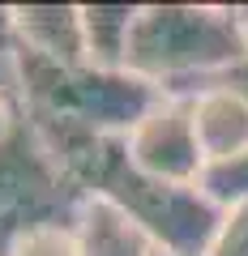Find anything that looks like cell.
Instances as JSON below:
<instances>
[{
	"mask_svg": "<svg viewBox=\"0 0 248 256\" xmlns=\"http://www.w3.org/2000/svg\"><path fill=\"white\" fill-rule=\"evenodd\" d=\"M248 60L235 4H141L124 68L163 94H197Z\"/></svg>",
	"mask_w": 248,
	"mask_h": 256,
	"instance_id": "6da1fadb",
	"label": "cell"
},
{
	"mask_svg": "<svg viewBox=\"0 0 248 256\" xmlns=\"http://www.w3.org/2000/svg\"><path fill=\"white\" fill-rule=\"evenodd\" d=\"M9 86L22 102V116L35 120H73L82 128L129 137L154 111L163 90L133 77L129 68H94V64H52L13 47Z\"/></svg>",
	"mask_w": 248,
	"mask_h": 256,
	"instance_id": "7a4b0ae2",
	"label": "cell"
},
{
	"mask_svg": "<svg viewBox=\"0 0 248 256\" xmlns=\"http://www.w3.org/2000/svg\"><path fill=\"white\" fill-rule=\"evenodd\" d=\"M94 196L116 205L163 256H205V248L222 222V210L197 184L150 180V175L133 171L124 154L107 166Z\"/></svg>",
	"mask_w": 248,
	"mask_h": 256,
	"instance_id": "3957f363",
	"label": "cell"
},
{
	"mask_svg": "<svg viewBox=\"0 0 248 256\" xmlns=\"http://www.w3.org/2000/svg\"><path fill=\"white\" fill-rule=\"evenodd\" d=\"M86 201L90 196L60 171V162L22 116L13 132L0 137V248L30 226L77 222Z\"/></svg>",
	"mask_w": 248,
	"mask_h": 256,
	"instance_id": "277c9868",
	"label": "cell"
},
{
	"mask_svg": "<svg viewBox=\"0 0 248 256\" xmlns=\"http://www.w3.org/2000/svg\"><path fill=\"white\" fill-rule=\"evenodd\" d=\"M124 158L133 171L163 184H197L205 154L193 124V94H163L146 120L124 137Z\"/></svg>",
	"mask_w": 248,
	"mask_h": 256,
	"instance_id": "5b68a950",
	"label": "cell"
},
{
	"mask_svg": "<svg viewBox=\"0 0 248 256\" xmlns=\"http://www.w3.org/2000/svg\"><path fill=\"white\" fill-rule=\"evenodd\" d=\"M193 124L205 166L248 154V86H239L235 77L201 86L193 94Z\"/></svg>",
	"mask_w": 248,
	"mask_h": 256,
	"instance_id": "8992f818",
	"label": "cell"
},
{
	"mask_svg": "<svg viewBox=\"0 0 248 256\" xmlns=\"http://www.w3.org/2000/svg\"><path fill=\"white\" fill-rule=\"evenodd\" d=\"M13 43L52 64H86L82 4H9Z\"/></svg>",
	"mask_w": 248,
	"mask_h": 256,
	"instance_id": "52a82bcc",
	"label": "cell"
},
{
	"mask_svg": "<svg viewBox=\"0 0 248 256\" xmlns=\"http://www.w3.org/2000/svg\"><path fill=\"white\" fill-rule=\"evenodd\" d=\"M77 230H82V256H163L116 205L99 201V196L86 201Z\"/></svg>",
	"mask_w": 248,
	"mask_h": 256,
	"instance_id": "ba28073f",
	"label": "cell"
},
{
	"mask_svg": "<svg viewBox=\"0 0 248 256\" xmlns=\"http://www.w3.org/2000/svg\"><path fill=\"white\" fill-rule=\"evenodd\" d=\"M141 4H82V34H86V64L94 68H124Z\"/></svg>",
	"mask_w": 248,
	"mask_h": 256,
	"instance_id": "9c48e42d",
	"label": "cell"
},
{
	"mask_svg": "<svg viewBox=\"0 0 248 256\" xmlns=\"http://www.w3.org/2000/svg\"><path fill=\"white\" fill-rule=\"evenodd\" d=\"M0 256H82V230H77V222L30 226L0 248Z\"/></svg>",
	"mask_w": 248,
	"mask_h": 256,
	"instance_id": "30bf717a",
	"label": "cell"
},
{
	"mask_svg": "<svg viewBox=\"0 0 248 256\" xmlns=\"http://www.w3.org/2000/svg\"><path fill=\"white\" fill-rule=\"evenodd\" d=\"M205 256H248V201L222 210V222L214 230Z\"/></svg>",
	"mask_w": 248,
	"mask_h": 256,
	"instance_id": "8fae6325",
	"label": "cell"
},
{
	"mask_svg": "<svg viewBox=\"0 0 248 256\" xmlns=\"http://www.w3.org/2000/svg\"><path fill=\"white\" fill-rule=\"evenodd\" d=\"M18 120H22V102H18V94H13L9 86L0 82V137H5V132H13V128H18Z\"/></svg>",
	"mask_w": 248,
	"mask_h": 256,
	"instance_id": "7c38bea8",
	"label": "cell"
},
{
	"mask_svg": "<svg viewBox=\"0 0 248 256\" xmlns=\"http://www.w3.org/2000/svg\"><path fill=\"white\" fill-rule=\"evenodd\" d=\"M235 18H239V30H244V38H248V4H235Z\"/></svg>",
	"mask_w": 248,
	"mask_h": 256,
	"instance_id": "4fadbf2b",
	"label": "cell"
},
{
	"mask_svg": "<svg viewBox=\"0 0 248 256\" xmlns=\"http://www.w3.org/2000/svg\"><path fill=\"white\" fill-rule=\"evenodd\" d=\"M231 77H235V82H248V60L239 64V68H235V73H231Z\"/></svg>",
	"mask_w": 248,
	"mask_h": 256,
	"instance_id": "5bb4252c",
	"label": "cell"
},
{
	"mask_svg": "<svg viewBox=\"0 0 248 256\" xmlns=\"http://www.w3.org/2000/svg\"><path fill=\"white\" fill-rule=\"evenodd\" d=\"M239 86H248V82H239Z\"/></svg>",
	"mask_w": 248,
	"mask_h": 256,
	"instance_id": "9a60e30c",
	"label": "cell"
}]
</instances>
